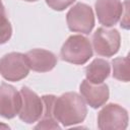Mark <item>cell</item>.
<instances>
[{"label": "cell", "mask_w": 130, "mask_h": 130, "mask_svg": "<svg viewBox=\"0 0 130 130\" xmlns=\"http://www.w3.org/2000/svg\"><path fill=\"white\" fill-rule=\"evenodd\" d=\"M29 69L36 72L51 71L57 65V57L51 51L45 49H32L25 54Z\"/></svg>", "instance_id": "obj_11"}, {"label": "cell", "mask_w": 130, "mask_h": 130, "mask_svg": "<svg viewBox=\"0 0 130 130\" xmlns=\"http://www.w3.org/2000/svg\"><path fill=\"white\" fill-rule=\"evenodd\" d=\"M23 1H27V2H36L38 0H23Z\"/></svg>", "instance_id": "obj_18"}, {"label": "cell", "mask_w": 130, "mask_h": 130, "mask_svg": "<svg viewBox=\"0 0 130 130\" xmlns=\"http://www.w3.org/2000/svg\"><path fill=\"white\" fill-rule=\"evenodd\" d=\"M66 21L68 28L71 31L88 35L94 26L92 8L85 3L78 2L67 12Z\"/></svg>", "instance_id": "obj_3"}, {"label": "cell", "mask_w": 130, "mask_h": 130, "mask_svg": "<svg viewBox=\"0 0 130 130\" xmlns=\"http://www.w3.org/2000/svg\"><path fill=\"white\" fill-rule=\"evenodd\" d=\"M60 54L63 61L74 65H83L92 57L91 44L82 35H72L63 44Z\"/></svg>", "instance_id": "obj_2"}, {"label": "cell", "mask_w": 130, "mask_h": 130, "mask_svg": "<svg viewBox=\"0 0 130 130\" xmlns=\"http://www.w3.org/2000/svg\"><path fill=\"white\" fill-rule=\"evenodd\" d=\"M56 96L53 94H45L42 96L44 104L43 114L38 125L35 126V129H60V126L53 114L54 101Z\"/></svg>", "instance_id": "obj_13"}, {"label": "cell", "mask_w": 130, "mask_h": 130, "mask_svg": "<svg viewBox=\"0 0 130 130\" xmlns=\"http://www.w3.org/2000/svg\"><path fill=\"white\" fill-rule=\"evenodd\" d=\"M53 114L57 122L68 127L83 122L87 108L81 95L75 91H69L55 99Z\"/></svg>", "instance_id": "obj_1"}, {"label": "cell", "mask_w": 130, "mask_h": 130, "mask_svg": "<svg viewBox=\"0 0 130 130\" xmlns=\"http://www.w3.org/2000/svg\"><path fill=\"white\" fill-rule=\"evenodd\" d=\"M74 2L75 0H46L47 5L56 11H63Z\"/></svg>", "instance_id": "obj_16"}, {"label": "cell", "mask_w": 130, "mask_h": 130, "mask_svg": "<svg viewBox=\"0 0 130 130\" xmlns=\"http://www.w3.org/2000/svg\"><path fill=\"white\" fill-rule=\"evenodd\" d=\"M111 73L110 63L102 58L94 59L89 65L85 68V77L86 80L93 84L104 82Z\"/></svg>", "instance_id": "obj_12"}, {"label": "cell", "mask_w": 130, "mask_h": 130, "mask_svg": "<svg viewBox=\"0 0 130 130\" xmlns=\"http://www.w3.org/2000/svg\"><path fill=\"white\" fill-rule=\"evenodd\" d=\"M79 90L82 99L93 109L104 106L110 96L109 86L104 82L93 84L84 79L80 83Z\"/></svg>", "instance_id": "obj_10"}, {"label": "cell", "mask_w": 130, "mask_h": 130, "mask_svg": "<svg viewBox=\"0 0 130 130\" xmlns=\"http://www.w3.org/2000/svg\"><path fill=\"white\" fill-rule=\"evenodd\" d=\"M12 36V26L7 18L5 7L0 0V45L7 43Z\"/></svg>", "instance_id": "obj_15"}, {"label": "cell", "mask_w": 130, "mask_h": 130, "mask_svg": "<svg viewBox=\"0 0 130 130\" xmlns=\"http://www.w3.org/2000/svg\"><path fill=\"white\" fill-rule=\"evenodd\" d=\"M113 66V77L123 81H129V58L126 57H118L112 61Z\"/></svg>", "instance_id": "obj_14"}, {"label": "cell", "mask_w": 130, "mask_h": 130, "mask_svg": "<svg viewBox=\"0 0 130 130\" xmlns=\"http://www.w3.org/2000/svg\"><path fill=\"white\" fill-rule=\"evenodd\" d=\"M29 67L25 55L19 52L5 54L0 59V74L8 81H19L26 77Z\"/></svg>", "instance_id": "obj_4"}, {"label": "cell", "mask_w": 130, "mask_h": 130, "mask_svg": "<svg viewBox=\"0 0 130 130\" xmlns=\"http://www.w3.org/2000/svg\"><path fill=\"white\" fill-rule=\"evenodd\" d=\"M20 94L22 99V104L21 109L18 113L19 119L26 124H32L40 120L44 109L42 98H40L27 86L21 87Z\"/></svg>", "instance_id": "obj_7"}, {"label": "cell", "mask_w": 130, "mask_h": 130, "mask_svg": "<svg viewBox=\"0 0 130 130\" xmlns=\"http://www.w3.org/2000/svg\"><path fill=\"white\" fill-rule=\"evenodd\" d=\"M92 46L95 53L104 57H112L118 53L121 46V36L118 29L99 27L92 36Z\"/></svg>", "instance_id": "obj_6"}, {"label": "cell", "mask_w": 130, "mask_h": 130, "mask_svg": "<svg viewBox=\"0 0 130 130\" xmlns=\"http://www.w3.org/2000/svg\"><path fill=\"white\" fill-rule=\"evenodd\" d=\"M94 8L99 22L105 27L115 25L120 20L124 10L121 0H96Z\"/></svg>", "instance_id": "obj_9"}, {"label": "cell", "mask_w": 130, "mask_h": 130, "mask_svg": "<svg viewBox=\"0 0 130 130\" xmlns=\"http://www.w3.org/2000/svg\"><path fill=\"white\" fill-rule=\"evenodd\" d=\"M128 112L118 104L106 105L98 114V127L101 130H124L128 126Z\"/></svg>", "instance_id": "obj_5"}, {"label": "cell", "mask_w": 130, "mask_h": 130, "mask_svg": "<svg viewBox=\"0 0 130 130\" xmlns=\"http://www.w3.org/2000/svg\"><path fill=\"white\" fill-rule=\"evenodd\" d=\"M1 127H3V128H9L7 125H4V124H0V128H1Z\"/></svg>", "instance_id": "obj_17"}, {"label": "cell", "mask_w": 130, "mask_h": 130, "mask_svg": "<svg viewBox=\"0 0 130 130\" xmlns=\"http://www.w3.org/2000/svg\"><path fill=\"white\" fill-rule=\"evenodd\" d=\"M22 99L20 91L8 83L0 85V116L5 119H12L18 115L21 109Z\"/></svg>", "instance_id": "obj_8"}]
</instances>
